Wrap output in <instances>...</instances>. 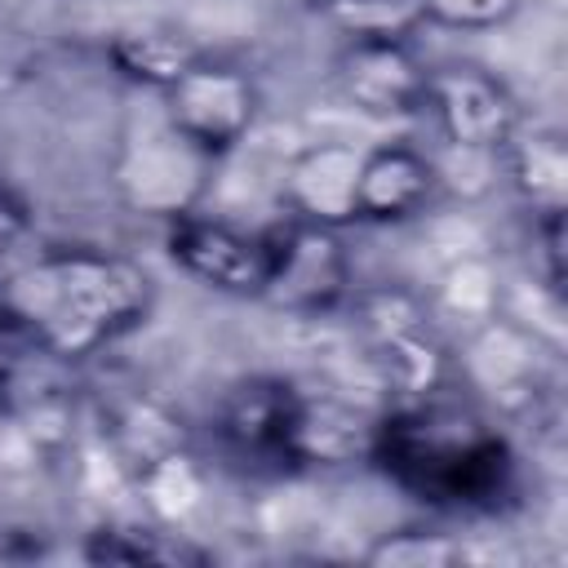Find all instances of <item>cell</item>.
<instances>
[{"label":"cell","instance_id":"cell-11","mask_svg":"<svg viewBox=\"0 0 568 568\" xmlns=\"http://www.w3.org/2000/svg\"><path fill=\"white\" fill-rule=\"evenodd\" d=\"M364 146L342 138L306 142L280 173V204L288 217L351 226L355 222V178H359Z\"/></svg>","mask_w":568,"mask_h":568},{"label":"cell","instance_id":"cell-6","mask_svg":"<svg viewBox=\"0 0 568 568\" xmlns=\"http://www.w3.org/2000/svg\"><path fill=\"white\" fill-rule=\"evenodd\" d=\"M302 382L280 373H248L235 377L209 413V430L217 448L244 466L266 470H297L293 466V422H297Z\"/></svg>","mask_w":568,"mask_h":568},{"label":"cell","instance_id":"cell-14","mask_svg":"<svg viewBox=\"0 0 568 568\" xmlns=\"http://www.w3.org/2000/svg\"><path fill=\"white\" fill-rule=\"evenodd\" d=\"M80 555L89 564H209L213 550L191 541L186 528H169L155 519H111L84 532Z\"/></svg>","mask_w":568,"mask_h":568},{"label":"cell","instance_id":"cell-19","mask_svg":"<svg viewBox=\"0 0 568 568\" xmlns=\"http://www.w3.org/2000/svg\"><path fill=\"white\" fill-rule=\"evenodd\" d=\"M320 9L346 40H368V36L413 40L426 27L417 0H320Z\"/></svg>","mask_w":568,"mask_h":568},{"label":"cell","instance_id":"cell-20","mask_svg":"<svg viewBox=\"0 0 568 568\" xmlns=\"http://www.w3.org/2000/svg\"><path fill=\"white\" fill-rule=\"evenodd\" d=\"M426 27L439 31H462V36H484V31H501L524 0H417Z\"/></svg>","mask_w":568,"mask_h":568},{"label":"cell","instance_id":"cell-12","mask_svg":"<svg viewBox=\"0 0 568 568\" xmlns=\"http://www.w3.org/2000/svg\"><path fill=\"white\" fill-rule=\"evenodd\" d=\"M377 413L359 408L333 386H302L297 422H293V466H351L368 462Z\"/></svg>","mask_w":568,"mask_h":568},{"label":"cell","instance_id":"cell-9","mask_svg":"<svg viewBox=\"0 0 568 568\" xmlns=\"http://www.w3.org/2000/svg\"><path fill=\"white\" fill-rule=\"evenodd\" d=\"M426 62L417 58L413 40L368 36L342 40L337 53V89L346 106L364 120H413L426 106Z\"/></svg>","mask_w":568,"mask_h":568},{"label":"cell","instance_id":"cell-16","mask_svg":"<svg viewBox=\"0 0 568 568\" xmlns=\"http://www.w3.org/2000/svg\"><path fill=\"white\" fill-rule=\"evenodd\" d=\"M133 493H138V506L146 519L155 524H169V528H186V519L204 506V466L186 453V448H169L160 453L155 462H146L142 470L129 475Z\"/></svg>","mask_w":568,"mask_h":568},{"label":"cell","instance_id":"cell-4","mask_svg":"<svg viewBox=\"0 0 568 568\" xmlns=\"http://www.w3.org/2000/svg\"><path fill=\"white\" fill-rule=\"evenodd\" d=\"M266 240H271V262L257 302L297 320H320L342 311V302L355 288V257L346 248L342 226L284 213L280 222L266 226Z\"/></svg>","mask_w":568,"mask_h":568},{"label":"cell","instance_id":"cell-8","mask_svg":"<svg viewBox=\"0 0 568 568\" xmlns=\"http://www.w3.org/2000/svg\"><path fill=\"white\" fill-rule=\"evenodd\" d=\"M213 173V160L200 155L155 106V120L124 133L120 146V164H115V182L124 191V200L142 213L155 217H173L200 204L204 195V178Z\"/></svg>","mask_w":568,"mask_h":568},{"label":"cell","instance_id":"cell-3","mask_svg":"<svg viewBox=\"0 0 568 568\" xmlns=\"http://www.w3.org/2000/svg\"><path fill=\"white\" fill-rule=\"evenodd\" d=\"M160 115L213 164L226 160L262 115V84L231 58L195 53L160 93Z\"/></svg>","mask_w":568,"mask_h":568},{"label":"cell","instance_id":"cell-15","mask_svg":"<svg viewBox=\"0 0 568 568\" xmlns=\"http://www.w3.org/2000/svg\"><path fill=\"white\" fill-rule=\"evenodd\" d=\"M426 306H430L435 324H457L462 333H470V328L488 324L493 315H501L506 288H501V275L488 262V253H466L444 266V275L426 293Z\"/></svg>","mask_w":568,"mask_h":568},{"label":"cell","instance_id":"cell-17","mask_svg":"<svg viewBox=\"0 0 568 568\" xmlns=\"http://www.w3.org/2000/svg\"><path fill=\"white\" fill-rule=\"evenodd\" d=\"M195 53L200 49L182 31H169V27H133L106 40V62L115 67V75L151 93H160Z\"/></svg>","mask_w":568,"mask_h":568},{"label":"cell","instance_id":"cell-21","mask_svg":"<svg viewBox=\"0 0 568 568\" xmlns=\"http://www.w3.org/2000/svg\"><path fill=\"white\" fill-rule=\"evenodd\" d=\"M27 235H31V204L9 178H0V271L18 257Z\"/></svg>","mask_w":568,"mask_h":568},{"label":"cell","instance_id":"cell-10","mask_svg":"<svg viewBox=\"0 0 568 568\" xmlns=\"http://www.w3.org/2000/svg\"><path fill=\"white\" fill-rule=\"evenodd\" d=\"M439 200L435 155L408 138H386L364 146L355 178V222L368 226H404L430 213Z\"/></svg>","mask_w":568,"mask_h":568},{"label":"cell","instance_id":"cell-1","mask_svg":"<svg viewBox=\"0 0 568 568\" xmlns=\"http://www.w3.org/2000/svg\"><path fill=\"white\" fill-rule=\"evenodd\" d=\"M368 462L404 497L444 515H501L519 493V453L497 417L435 390L377 413Z\"/></svg>","mask_w":568,"mask_h":568},{"label":"cell","instance_id":"cell-18","mask_svg":"<svg viewBox=\"0 0 568 568\" xmlns=\"http://www.w3.org/2000/svg\"><path fill=\"white\" fill-rule=\"evenodd\" d=\"M359 559L377 568H453L466 559V541L444 528H390L377 532Z\"/></svg>","mask_w":568,"mask_h":568},{"label":"cell","instance_id":"cell-7","mask_svg":"<svg viewBox=\"0 0 568 568\" xmlns=\"http://www.w3.org/2000/svg\"><path fill=\"white\" fill-rule=\"evenodd\" d=\"M439 142L501 151V142L519 129L524 106L510 84L479 62H444L426 71V106Z\"/></svg>","mask_w":568,"mask_h":568},{"label":"cell","instance_id":"cell-2","mask_svg":"<svg viewBox=\"0 0 568 568\" xmlns=\"http://www.w3.org/2000/svg\"><path fill=\"white\" fill-rule=\"evenodd\" d=\"M0 302L71 368L138 333L155 311V275L115 248L58 244L0 284Z\"/></svg>","mask_w":568,"mask_h":568},{"label":"cell","instance_id":"cell-13","mask_svg":"<svg viewBox=\"0 0 568 568\" xmlns=\"http://www.w3.org/2000/svg\"><path fill=\"white\" fill-rule=\"evenodd\" d=\"M497 160H501V182H510L519 191L528 213L564 209V195H568V151H564V138L555 129L528 124V115H524L519 129L501 142Z\"/></svg>","mask_w":568,"mask_h":568},{"label":"cell","instance_id":"cell-5","mask_svg":"<svg viewBox=\"0 0 568 568\" xmlns=\"http://www.w3.org/2000/svg\"><path fill=\"white\" fill-rule=\"evenodd\" d=\"M164 253L169 262L226 297H257L266 284V262H271V240L266 226L248 231L222 213H204L200 204L186 213L164 217Z\"/></svg>","mask_w":568,"mask_h":568}]
</instances>
